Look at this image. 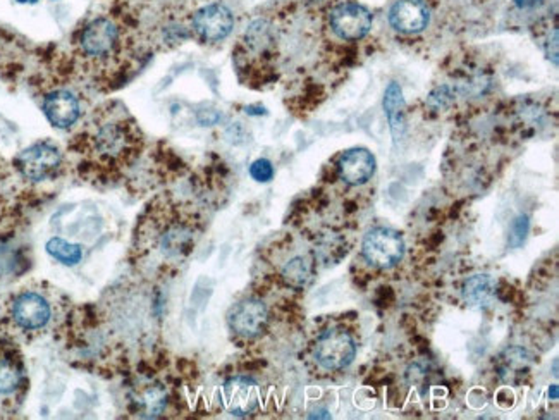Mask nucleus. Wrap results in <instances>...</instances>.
<instances>
[{"instance_id":"1","label":"nucleus","mask_w":559,"mask_h":420,"mask_svg":"<svg viewBox=\"0 0 559 420\" xmlns=\"http://www.w3.org/2000/svg\"><path fill=\"white\" fill-rule=\"evenodd\" d=\"M54 313L52 300L42 289H23L9 304V321L23 333L47 329Z\"/></svg>"},{"instance_id":"2","label":"nucleus","mask_w":559,"mask_h":420,"mask_svg":"<svg viewBox=\"0 0 559 420\" xmlns=\"http://www.w3.org/2000/svg\"><path fill=\"white\" fill-rule=\"evenodd\" d=\"M28 386L21 353L9 343L0 341V414L14 412L25 398Z\"/></svg>"},{"instance_id":"3","label":"nucleus","mask_w":559,"mask_h":420,"mask_svg":"<svg viewBox=\"0 0 559 420\" xmlns=\"http://www.w3.org/2000/svg\"><path fill=\"white\" fill-rule=\"evenodd\" d=\"M357 345L344 329H327L317 339L315 361L326 370H341L353 362Z\"/></svg>"},{"instance_id":"4","label":"nucleus","mask_w":559,"mask_h":420,"mask_svg":"<svg viewBox=\"0 0 559 420\" xmlns=\"http://www.w3.org/2000/svg\"><path fill=\"white\" fill-rule=\"evenodd\" d=\"M403 238L390 227H375L365 236L362 252L364 257L375 267L390 269L403 257Z\"/></svg>"},{"instance_id":"5","label":"nucleus","mask_w":559,"mask_h":420,"mask_svg":"<svg viewBox=\"0 0 559 420\" xmlns=\"http://www.w3.org/2000/svg\"><path fill=\"white\" fill-rule=\"evenodd\" d=\"M331 28L342 40H362L372 28V14L357 2L339 4L331 11Z\"/></svg>"},{"instance_id":"6","label":"nucleus","mask_w":559,"mask_h":420,"mask_svg":"<svg viewBox=\"0 0 559 420\" xmlns=\"http://www.w3.org/2000/svg\"><path fill=\"white\" fill-rule=\"evenodd\" d=\"M227 322L238 337L253 339L265 333L269 324V310L260 300H243L231 308Z\"/></svg>"},{"instance_id":"7","label":"nucleus","mask_w":559,"mask_h":420,"mask_svg":"<svg viewBox=\"0 0 559 420\" xmlns=\"http://www.w3.org/2000/svg\"><path fill=\"white\" fill-rule=\"evenodd\" d=\"M60 166V152L52 143L40 141L31 145L18 157L21 174L33 181H42L52 176Z\"/></svg>"},{"instance_id":"8","label":"nucleus","mask_w":559,"mask_h":420,"mask_svg":"<svg viewBox=\"0 0 559 420\" xmlns=\"http://www.w3.org/2000/svg\"><path fill=\"white\" fill-rule=\"evenodd\" d=\"M223 403L225 410L236 417H247L258 408L260 392L258 384L245 376H236L225 381L223 386Z\"/></svg>"},{"instance_id":"9","label":"nucleus","mask_w":559,"mask_h":420,"mask_svg":"<svg viewBox=\"0 0 559 420\" xmlns=\"http://www.w3.org/2000/svg\"><path fill=\"white\" fill-rule=\"evenodd\" d=\"M193 27L203 40L219 42L231 33L234 27V18L223 4H210L196 12Z\"/></svg>"},{"instance_id":"10","label":"nucleus","mask_w":559,"mask_h":420,"mask_svg":"<svg viewBox=\"0 0 559 420\" xmlns=\"http://www.w3.org/2000/svg\"><path fill=\"white\" fill-rule=\"evenodd\" d=\"M117 42H119L117 27L104 18L91 21L82 33V49L86 56H109Z\"/></svg>"},{"instance_id":"11","label":"nucleus","mask_w":559,"mask_h":420,"mask_svg":"<svg viewBox=\"0 0 559 420\" xmlns=\"http://www.w3.org/2000/svg\"><path fill=\"white\" fill-rule=\"evenodd\" d=\"M429 20V9L421 0H398L390 11L392 28L403 33H419L427 28Z\"/></svg>"},{"instance_id":"12","label":"nucleus","mask_w":559,"mask_h":420,"mask_svg":"<svg viewBox=\"0 0 559 420\" xmlns=\"http://www.w3.org/2000/svg\"><path fill=\"white\" fill-rule=\"evenodd\" d=\"M375 172V157L365 148H353L339 159V174L348 185L366 183Z\"/></svg>"},{"instance_id":"13","label":"nucleus","mask_w":559,"mask_h":420,"mask_svg":"<svg viewBox=\"0 0 559 420\" xmlns=\"http://www.w3.org/2000/svg\"><path fill=\"white\" fill-rule=\"evenodd\" d=\"M43 111L56 128H69L80 117V104L73 93L59 90L45 99Z\"/></svg>"},{"instance_id":"14","label":"nucleus","mask_w":559,"mask_h":420,"mask_svg":"<svg viewBox=\"0 0 559 420\" xmlns=\"http://www.w3.org/2000/svg\"><path fill=\"white\" fill-rule=\"evenodd\" d=\"M154 234L159 252L168 258H174L188 252L193 243L192 229L181 223H172L164 226L162 229H155Z\"/></svg>"},{"instance_id":"15","label":"nucleus","mask_w":559,"mask_h":420,"mask_svg":"<svg viewBox=\"0 0 559 420\" xmlns=\"http://www.w3.org/2000/svg\"><path fill=\"white\" fill-rule=\"evenodd\" d=\"M130 133L122 124L109 123L102 126L95 137L97 148L106 157H119L130 147Z\"/></svg>"},{"instance_id":"16","label":"nucleus","mask_w":559,"mask_h":420,"mask_svg":"<svg viewBox=\"0 0 559 420\" xmlns=\"http://www.w3.org/2000/svg\"><path fill=\"white\" fill-rule=\"evenodd\" d=\"M496 281L491 276H474L465 282L463 286V298L467 305L474 308H482L491 305V302L496 297Z\"/></svg>"},{"instance_id":"17","label":"nucleus","mask_w":559,"mask_h":420,"mask_svg":"<svg viewBox=\"0 0 559 420\" xmlns=\"http://www.w3.org/2000/svg\"><path fill=\"white\" fill-rule=\"evenodd\" d=\"M384 111L391 126L392 137L398 141L405 131V99L399 84L391 83L388 86L384 95Z\"/></svg>"},{"instance_id":"18","label":"nucleus","mask_w":559,"mask_h":420,"mask_svg":"<svg viewBox=\"0 0 559 420\" xmlns=\"http://www.w3.org/2000/svg\"><path fill=\"white\" fill-rule=\"evenodd\" d=\"M135 405L141 417L154 419L164 412L168 405V394L161 386H148L137 392Z\"/></svg>"},{"instance_id":"19","label":"nucleus","mask_w":559,"mask_h":420,"mask_svg":"<svg viewBox=\"0 0 559 420\" xmlns=\"http://www.w3.org/2000/svg\"><path fill=\"white\" fill-rule=\"evenodd\" d=\"M313 278V265L307 257H295L282 267V280L296 289H303Z\"/></svg>"},{"instance_id":"20","label":"nucleus","mask_w":559,"mask_h":420,"mask_svg":"<svg viewBox=\"0 0 559 420\" xmlns=\"http://www.w3.org/2000/svg\"><path fill=\"white\" fill-rule=\"evenodd\" d=\"M47 252L64 265H76L83 258V250L80 245H73L62 238L49 240Z\"/></svg>"},{"instance_id":"21","label":"nucleus","mask_w":559,"mask_h":420,"mask_svg":"<svg viewBox=\"0 0 559 420\" xmlns=\"http://www.w3.org/2000/svg\"><path fill=\"white\" fill-rule=\"evenodd\" d=\"M247 44L255 52H265L272 45V31L267 23L255 21L247 31Z\"/></svg>"},{"instance_id":"22","label":"nucleus","mask_w":559,"mask_h":420,"mask_svg":"<svg viewBox=\"0 0 559 420\" xmlns=\"http://www.w3.org/2000/svg\"><path fill=\"white\" fill-rule=\"evenodd\" d=\"M529 227H531V223H529L527 216H520V218H516L513 221L511 231H509V243H511V247H520L525 242Z\"/></svg>"},{"instance_id":"23","label":"nucleus","mask_w":559,"mask_h":420,"mask_svg":"<svg viewBox=\"0 0 559 420\" xmlns=\"http://www.w3.org/2000/svg\"><path fill=\"white\" fill-rule=\"evenodd\" d=\"M250 174L258 183H269L274 178V168L267 159H258L250 166Z\"/></svg>"},{"instance_id":"24","label":"nucleus","mask_w":559,"mask_h":420,"mask_svg":"<svg viewBox=\"0 0 559 420\" xmlns=\"http://www.w3.org/2000/svg\"><path fill=\"white\" fill-rule=\"evenodd\" d=\"M540 0H515V4H516V7H520V9H527V7H533V5H537Z\"/></svg>"},{"instance_id":"25","label":"nucleus","mask_w":559,"mask_h":420,"mask_svg":"<svg viewBox=\"0 0 559 420\" xmlns=\"http://www.w3.org/2000/svg\"><path fill=\"white\" fill-rule=\"evenodd\" d=\"M553 396L558 398V388H556V386H553Z\"/></svg>"},{"instance_id":"26","label":"nucleus","mask_w":559,"mask_h":420,"mask_svg":"<svg viewBox=\"0 0 559 420\" xmlns=\"http://www.w3.org/2000/svg\"><path fill=\"white\" fill-rule=\"evenodd\" d=\"M18 2H36V0H18Z\"/></svg>"}]
</instances>
